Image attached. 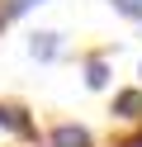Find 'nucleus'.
Wrapping results in <instances>:
<instances>
[{"mask_svg": "<svg viewBox=\"0 0 142 147\" xmlns=\"http://www.w3.org/2000/svg\"><path fill=\"white\" fill-rule=\"evenodd\" d=\"M114 114H118L123 123H142V86L137 90H118V95H114Z\"/></svg>", "mask_w": 142, "mask_h": 147, "instance_id": "obj_4", "label": "nucleus"}, {"mask_svg": "<svg viewBox=\"0 0 142 147\" xmlns=\"http://www.w3.org/2000/svg\"><path fill=\"white\" fill-rule=\"evenodd\" d=\"M57 52H62V33H52V29L28 33V57H33V62H52Z\"/></svg>", "mask_w": 142, "mask_h": 147, "instance_id": "obj_3", "label": "nucleus"}, {"mask_svg": "<svg viewBox=\"0 0 142 147\" xmlns=\"http://www.w3.org/2000/svg\"><path fill=\"white\" fill-rule=\"evenodd\" d=\"M85 86L90 90L109 86V57H104V52H90V57H85Z\"/></svg>", "mask_w": 142, "mask_h": 147, "instance_id": "obj_5", "label": "nucleus"}, {"mask_svg": "<svg viewBox=\"0 0 142 147\" xmlns=\"http://www.w3.org/2000/svg\"><path fill=\"white\" fill-rule=\"evenodd\" d=\"M109 5H114L118 14H128V19H137V24H142V0H109Z\"/></svg>", "mask_w": 142, "mask_h": 147, "instance_id": "obj_7", "label": "nucleus"}, {"mask_svg": "<svg viewBox=\"0 0 142 147\" xmlns=\"http://www.w3.org/2000/svg\"><path fill=\"white\" fill-rule=\"evenodd\" d=\"M0 29H5V10H0Z\"/></svg>", "mask_w": 142, "mask_h": 147, "instance_id": "obj_8", "label": "nucleus"}, {"mask_svg": "<svg viewBox=\"0 0 142 147\" xmlns=\"http://www.w3.org/2000/svg\"><path fill=\"white\" fill-rule=\"evenodd\" d=\"M0 128H9V133L24 138V142H33V138H38V123L28 119L24 105H0Z\"/></svg>", "mask_w": 142, "mask_h": 147, "instance_id": "obj_1", "label": "nucleus"}, {"mask_svg": "<svg viewBox=\"0 0 142 147\" xmlns=\"http://www.w3.org/2000/svg\"><path fill=\"white\" fill-rule=\"evenodd\" d=\"M137 76H142V67H137Z\"/></svg>", "mask_w": 142, "mask_h": 147, "instance_id": "obj_9", "label": "nucleus"}, {"mask_svg": "<svg viewBox=\"0 0 142 147\" xmlns=\"http://www.w3.org/2000/svg\"><path fill=\"white\" fill-rule=\"evenodd\" d=\"M33 5H47V0H5L0 10H5V19H14V14H24V10H33Z\"/></svg>", "mask_w": 142, "mask_h": 147, "instance_id": "obj_6", "label": "nucleus"}, {"mask_svg": "<svg viewBox=\"0 0 142 147\" xmlns=\"http://www.w3.org/2000/svg\"><path fill=\"white\" fill-rule=\"evenodd\" d=\"M47 147H95V138H90V128H81V123H57L52 133H47Z\"/></svg>", "mask_w": 142, "mask_h": 147, "instance_id": "obj_2", "label": "nucleus"}]
</instances>
